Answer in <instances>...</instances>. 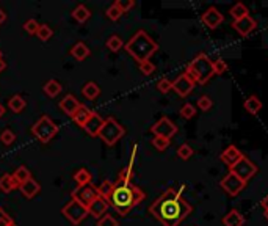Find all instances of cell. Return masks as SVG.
<instances>
[{
	"label": "cell",
	"mask_w": 268,
	"mask_h": 226,
	"mask_svg": "<svg viewBox=\"0 0 268 226\" xmlns=\"http://www.w3.org/2000/svg\"><path fill=\"white\" fill-rule=\"evenodd\" d=\"M182 188H166L160 197L155 200L149 212H151L163 226H179L191 214V204L182 198Z\"/></svg>",
	"instance_id": "1"
},
{
	"label": "cell",
	"mask_w": 268,
	"mask_h": 226,
	"mask_svg": "<svg viewBox=\"0 0 268 226\" xmlns=\"http://www.w3.org/2000/svg\"><path fill=\"white\" fill-rule=\"evenodd\" d=\"M146 198V193L141 188L127 181L118 179L113 184L110 197L107 198L108 204L113 207L119 215H127L130 210L138 206Z\"/></svg>",
	"instance_id": "2"
},
{
	"label": "cell",
	"mask_w": 268,
	"mask_h": 226,
	"mask_svg": "<svg viewBox=\"0 0 268 226\" xmlns=\"http://www.w3.org/2000/svg\"><path fill=\"white\" fill-rule=\"evenodd\" d=\"M125 50L129 52L130 57H133L138 63H141L146 62V60H151V57L159 50V44L144 30H138L130 38V41L125 44Z\"/></svg>",
	"instance_id": "3"
},
{
	"label": "cell",
	"mask_w": 268,
	"mask_h": 226,
	"mask_svg": "<svg viewBox=\"0 0 268 226\" xmlns=\"http://www.w3.org/2000/svg\"><path fill=\"white\" fill-rule=\"evenodd\" d=\"M185 74L187 77L193 82V84H199V85H206L208 80H210L215 72H213V62L208 58L204 52L198 54L193 62L188 63V66L185 68Z\"/></svg>",
	"instance_id": "4"
},
{
	"label": "cell",
	"mask_w": 268,
	"mask_h": 226,
	"mask_svg": "<svg viewBox=\"0 0 268 226\" xmlns=\"http://www.w3.org/2000/svg\"><path fill=\"white\" fill-rule=\"evenodd\" d=\"M124 134H125L124 127L119 124L115 118L108 116V118L103 119V126H102V129H101L98 137L105 143V145L113 146L124 137Z\"/></svg>",
	"instance_id": "5"
},
{
	"label": "cell",
	"mask_w": 268,
	"mask_h": 226,
	"mask_svg": "<svg viewBox=\"0 0 268 226\" xmlns=\"http://www.w3.org/2000/svg\"><path fill=\"white\" fill-rule=\"evenodd\" d=\"M32 134L38 141L49 143L58 134V126L54 119H50L49 116L44 115L32 126Z\"/></svg>",
	"instance_id": "6"
},
{
	"label": "cell",
	"mask_w": 268,
	"mask_h": 226,
	"mask_svg": "<svg viewBox=\"0 0 268 226\" xmlns=\"http://www.w3.org/2000/svg\"><path fill=\"white\" fill-rule=\"evenodd\" d=\"M229 171L234 173L235 176H238L242 181H245V182H248V181L257 173V165L252 160H249L247 156H243L240 160L229 168Z\"/></svg>",
	"instance_id": "7"
},
{
	"label": "cell",
	"mask_w": 268,
	"mask_h": 226,
	"mask_svg": "<svg viewBox=\"0 0 268 226\" xmlns=\"http://www.w3.org/2000/svg\"><path fill=\"white\" fill-rule=\"evenodd\" d=\"M72 200L79 201L82 206H85L88 209V206L99 197L98 193V187L93 184H86V185H77L76 190H72L71 193Z\"/></svg>",
	"instance_id": "8"
},
{
	"label": "cell",
	"mask_w": 268,
	"mask_h": 226,
	"mask_svg": "<svg viewBox=\"0 0 268 226\" xmlns=\"http://www.w3.org/2000/svg\"><path fill=\"white\" fill-rule=\"evenodd\" d=\"M62 214L68 218V220L72 223V225H79L85 220V217L88 215V209L85 206H82L79 201L76 200H71L68 204H66L63 209H62Z\"/></svg>",
	"instance_id": "9"
},
{
	"label": "cell",
	"mask_w": 268,
	"mask_h": 226,
	"mask_svg": "<svg viewBox=\"0 0 268 226\" xmlns=\"http://www.w3.org/2000/svg\"><path fill=\"white\" fill-rule=\"evenodd\" d=\"M151 132L154 134V137H163L171 140V137H174L177 134V126L171 121L169 118L162 116L159 121L151 127Z\"/></svg>",
	"instance_id": "10"
},
{
	"label": "cell",
	"mask_w": 268,
	"mask_h": 226,
	"mask_svg": "<svg viewBox=\"0 0 268 226\" xmlns=\"http://www.w3.org/2000/svg\"><path fill=\"white\" fill-rule=\"evenodd\" d=\"M248 182H245V181H242L238 176H235L234 173H227V176H225L221 179V188L225 190L227 195H230V197H237L238 193H240L245 187H247Z\"/></svg>",
	"instance_id": "11"
},
{
	"label": "cell",
	"mask_w": 268,
	"mask_h": 226,
	"mask_svg": "<svg viewBox=\"0 0 268 226\" xmlns=\"http://www.w3.org/2000/svg\"><path fill=\"white\" fill-rule=\"evenodd\" d=\"M201 21H203V24L206 27H208L210 30H215L217 27H220L223 22H225V16L215 8V6H210V8H207L203 16H201Z\"/></svg>",
	"instance_id": "12"
},
{
	"label": "cell",
	"mask_w": 268,
	"mask_h": 226,
	"mask_svg": "<svg viewBox=\"0 0 268 226\" xmlns=\"http://www.w3.org/2000/svg\"><path fill=\"white\" fill-rule=\"evenodd\" d=\"M193 88H195V84L187 77L185 72L179 75V77L173 82V90L181 97H187L193 91Z\"/></svg>",
	"instance_id": "13"
},
{
	"label": "cell",
	"mask_w": 268,
	"mask_h": 226,
	"mask_svg": "<svg viewBox=\"0 0 268 226\" xmlns=\"http://www.w3.org/2000/svg\"><path fill=\"white\" fill-rule=\"evenodd\" d=\"M232 27L235 32L243 36V38H247L249 33H252L256 30L257 24H256V21L252 19L251 16H247V18H243V19H238V21H234L232 22Z\"/></svg>",
	"instance_id": "14"
},
{
	"label": "cell",
	"mask_w": 268,
	"mask_h": 226,
	"mask_svg": "<svg viewBox=\"0 0 268 226\" xmlns=\"http://www.w3.org/2000/svg\"><path fill=\"white\" fill-rule=\"evenodd\" d=\"M242 157H243V154H242V151H240V149H238L235 145H229V146L221 153L220 159H221L223 163H226L227 167L230 168L234 163H237L238 160H240Z\"/></svg>",
	"instance_id": "15"
},
{
	"label": "cell",
	"mask_w": 268,
	"mask_h": 226,
	"mask_svg": "<svg viewBox=\"0 0 268 226\" xmlns=\"http://www.w3.org/2000/svg\"><path fill=\"white\" fill-rule=\"evenodd\" d=\"M102 126H103V118L99 115V113L93 112L83 129L86 131V134L89 135V137H98L101 129H102Z\"/></svg>",
	"instance_id": "16"
},
{
	"label": "cell",
	"mask_w": 268,
	"mask_h": 226,
	"mask_svg": "<svg viewBox=\"0 0 268 226\" xmlns=\"http://www.w3.org/2000/svg\"><path fill=\"white\" fill-rule=\"evenodd\" d=\"M108 207H110L108 201L105 198H102V197H98L91 203V204L88 206V214L93 215L94 218H98V220H99V218H102L103 215H105Z\"/></svg>",
	"instance_id": "17"
},
{
	"label": "cell",
	"mask_w": 268,
	"mask_h": 226,
	"mask_svg": "<svg viewBox=\"0 0 268 226\" xmlns=\"http://www.w3.org/2000/svg\"><path fill=\"white\" fill-rule=\"evenodd\" d=\"M80 102H79V99L76 96H72V94H66L62 101H60V104H58V107L62 109L66 115L68 116H74V113L77 112V109L80 107Z\"/></svg>",
	"instance_id": "18"
},
{
	"label": "cell",
	"mask_w": 268,
	"mask_h": 226,
	"mask_svg": "<svg viewBox=\"0 0 268 226\" xmlns=\"http://www.w3.org/2000/svg\"><path fill=\"white\" fill-rule=\"evenodd\" d=\"M19 190H21V193L24 195L25 198L32 200L33 197H36V195L40 193L41 185H40L38 182H36V181H35L33 178H30L28 181H25L24 184H21V185H19Z\"/></svg>",
	"instance_id": "19"
},
{
	"label": "cell",
	"mask_w": 268,
	"mask_h": 226,
	"mask_svg": "<svg viewBox=\"0 0 268 226\" xmlns=\"http://www.w3.org/2000/svg\"><path fill=\"white\" fill-rule=\"evenodd\" d=\"M223 225L225 226H243L245 225V217L240 214V210L232 209L223 218Z\"/></svg>",
	"instance_id": "20"
},
{
	"label": "cell",
	"mask_w": 268,
	"mask_h": 226,
	"mask_svg": "<svg viewBox=\"0 0 268 226\" xmlns=\"http://www.w3.org/2000/svg\"><path fill=\"white\" fill-rule=\"evenodd\" d=\"M91 113H93V110H89V109L86 107V105L82 104L80 107L77 109V112L74 113L72 119H74V121H76V124H77V126H80V127H85L86 121L89 119V116H91Z\"/></svg>",
	"instance_id": "21"
},
{
	"label": "cell",
	"mask_w": 268,
	"mask_h": 226,
	"mask_svg": "<svg viewBox=\"0 0 268 226\" xmlns=\"http://www.w3.org/2000/svg\"><path fill=\"white\" fill-rule=\"evenodd\" d=\"M89 54H91V50L88 49V46L85 43H77L74 44L72 49H71V55L77 60V62H83L85 58L89 57Z\"/></svg>",
	"instance_id": "22"
},
{
	"label": "cell",
	"mask_w": 268,
	"mask_h": 226,
	"mask_svg": "<svg viewBox=\"0 0 268 226\" xmlns=\"http://www.w3.org/2000/svg\"><path fill=\"white\" fill-rule=\"evenodd\" d=\"M243 107H245V110H247L249 115H257V113L262 110V101L259 99L257 96H249L247 101H245V104H243Z\"/></svg>",
	"instance_id": "23"
},
{
	"label": "cell",
	"mask_w": 268,
	"mask_h": 226,
	"mask_svg": "<svg viewBox=\"0 0 268 226\" xmlns=\"http://www.w3.org/2000/svg\"><path fill=\"white\" fill-rule=\"evenodd\" d=\"M14 188H19V184L16 182V179L13 178V175L5 173V175L0 178V190L3 193H10Z\"/></svg>",
	"instance_id": "24"
},
{
	"label": "cell",
	"mask_w": 268,
	"mask_h": 226,
	"mask_svg": "<svg viewBox=\"0 0 268 226\" xmlns=\"http://www.w3.org/2000/svg\"><path fill=\"white\" fill-rule=\"evenodd\" d=\"M229 14H230V18H232L234 21H238V19H243V18L249 16V10H248L247 5H243L242 2H238V3H235L232 8L229 10Z\"/></svg>",
	"instance_id": "25"
},
{
	"label": "cell",
	"mask_w": 268,
	"mask_h": 226,
	"mask_svg": "<svg viewBox=\"0 0 268 226\" xmlns=\"http://www.w3.org/2000/svg\"><path fill=\"white\" fill-rule=\"evenodd\" d=\"M72 18L77 22H80V24H83V22H86L91 18V11H89L85 5H77L76 8L72 10Z\"/></svg>",
	"instance_id": "26"
},
{
	"label": "cell",
	"mask_w": 268,
	"mask_h": 226,
	"mask_svg": "<svg viewBox=\"0 0 268 226\" xmlns=\"http://www.w3.org/2000/svg\"><path fill=\"white\" fill-rule=\"evenodd\" d=\"M82 94H83L88 101H94L96 97L101 94V88L94 84V82H88V84L82 88Z\"/></svg>",
	"instance_id": "27"
},
{
	"label": "cell",
	"mask_w": 268,
	"mask_h": 226,
	"mask_svg": "<svg viewBox=\"0 0 268 226\" xmlns=\"http://www.w3.org/2000/svg\"><path fill=\"white\" fill-rule=\"evenodd\" d=\"M25 105H27V102L21 94H14L13 97H10V101H8V109L14 113H21L22 110L25 109Z\"/></svg>",
	"instance_id": "28"
},
{
	"label": "cell",
	"mask_w": 268,
	"mask_h": 226,
	"mask_svg": "<svg viewBox=\"0 0 268 226\" xmlns=\"http://www.w3.org/2000/svg\"><path fill=\"white\" fill-rule=\"evenodd\" d=\"M44 93H46L49 97H57L60 93H62V85H60V82H57L55 79H50L49 82H46V85L42 87Z\"/></svg>",
	"instance_id": "29"
},
{
	"label": "cell",
	"mask_w": 268,
	"mask_h": 226,
	"mask_svg": "<svg viewBox=\"0 0 268 226\" xmlns=\"http://www.w3.org/2000/svg\"><path fill=\"white\" fill-rule=\"evenodd\" d=\"M91 173H89L86 168H80L74 173V181L77 182V185H86V184H91Z\"/></svg>",
	"instance_id": "30"
},
{
	"label": "cell",
	"mask_w": 268,
	"mask_h": 226,
	"mask_svg": "<svg viewBox=\"0 0 268 226\" xmlns=\"http://www.w3.org/2000/svg\"><path fill=\"white\" fill-rule=\"evenodd\" d=\"M13 178L16 179V182L21 185V184H24L25 181H28L30 178H32V173H30V170H28V168H25V167H19L16 171H14Z\"/></svg>",
	"instance_id": "31"
},
{
	"label": "cell",
	"mask_w": 268,
	"mask_h": 226,
	"mask_svg": "<svg viewBox=\"0 0 268 226\" xmlns=\"http://www.w3.org/2000/svg\"><path fill=\"white\" fill-rule=\"evenodd\" d=\"M111 190H113V182H111L110 179H103V181H102V184L98 187V193H99V197L105 198V200L110 197Z\"/></svg>",
	"instance_id": "32"
},
{
	"label": "cell",
	"mask_w": 268,
	"mask_h": 226,
	"mask_svg": "<svg viewBox=\"0 0 268 226\" xmlns=\"http://www.w3.org/2000/svg\"><path fill=\"white\" fill-rule=\"evenodd\" d=\"M124 46V43L123 40L119 38L118 35H111L108 40H107V49L111 50V52H118V50H121V47Z\"/></svg>",
	"instance_id": "33"
},
{
	"label": "cell",
	"mask_w": 268,
	"mask_h": 226,
	"mask_svg": "<svg viewBox=\"0 0 268 226\" xmlns=\"http://www.w3.org/2000/svg\"><path fill=\"white\" fill-rule=\"evenodd\" d=\"M193 153H195V151H193V148L188 145V143H182V145L177 148V157L182 160H188L193 156Z\"/></svg>",
	"instance_id": "34"
},
{
	"label": "cell",
	"mask_w": 268,
	"mask_h": 226,
	"mask_svg": "<svg viewBox=\"0 0 268 226\" xmlns=\"http://www.w3.org/2000/svg\"><path fill=\"white\" fill-rule=\"evenodd\" d=\"M54 35V30H52L47 24H40L38 27V32H36V36L40 38L41 41H47Z\"/></svg>",
	"instance_id": "35"
},
{
	"label": "cell",
	"mask_w": 268,
	"mask_h": 226,
	"mask_svg": "<svg viewBox=\"0 0 268 226\" xmlns=\"http://www.w3.org/2000/svg\"><path fill=\"white\" fill-rule=\"evenodd\" d=\"M181 116L184 118V119H191L193 116L196 115V109H195V105H191V104H184L182 107H181Z\"/></svg>",
	"instance_id": "36"
},
{
	"label": "cell",
	"mask_w": 268,
	"mask_h": 226,
	"mask_svg": "<svg viewBox=\"0 0 268 226\" xmlns=\"http://www.w3.org/2000/svg\"><path fill=\"white\" fill-rule=\"evenodd\" d=\"M118 179H123V181H127V182H132V179H133V163L129 162L127 167L119 171Z\"/></svg>",
	"instance_id": "37"
},
{
	"label": "cell",
	"mask_w": 268,
	"mask_h": 226,
	"mask_svg": "<svg viewBox=\"0 0 268 226\" xmlns=\"http://www.w3.org/2000/svg\"><path fill=\"white\" fill-rule=\"evenodd\" d=\"M14 140H16V134H14L13 131H10V129H5L2 132V135H0V141H2L5 146L13 145Z\"/></svg>",
	"instance_id": "38"
},
{
	"label": "cell",
	"mask_w": 268,
	"mask_h": 226,
	"mask_svg": "<svg viewBox=\"0 0 268 226\" xmlns=\"http://www.w3.org/2000/svg\"><path fill=\"white\" fill-rule=\"evenodd\" d=\"M123 11L119 10V6L116 5V3H113V5H110L108 8H107V18L110 19V21H118L119 18L123 16Z\"/></svg>",
	"instance_id": "39"
},
{
	"label": "cell",
	"mask_w": 268,
	"mask_h": 226,
	"mask_svg": "<svg viewBox=\"0 0 268 226\" xmlns=\"http://www.w3.org/2000/svg\"><path fill=\"white\" fill-rule=\"evenodd\" d=\"M138 68L143 75H151L155 71V65L151 62V60H146V62H141L138 63Z\"/></svg>",
	"instance_id": "40"
},
{
	"label": "cell",
	"mask_w": 268,
	"mask_h": 226,
	"mask_svg": "<svg viewBox=\"0 0 268 226\" xmlns=\"http://www.w3.org/2000/svg\"><path fill=\"white\" fill-rule=\"evenodd\" d=\"M169 143H171V140L163 138V137H154L152 138V146L157 151H165L169 146Z\"/></svg>",
	"instance_id": "41"
},
{
	"label": "cell",
	"mask_w": 268,
	"mask_h": 226,
	"mask_svg": "<svg viewBox=\"0 0 268 226\" xmlns=\"http://www.w3.org/2000/svg\"><path fill=\"white\" fill-rule=\"evenodd\" d=\"M157 90L160 93L166 94V93L171 91V90H173V82H171L169 79H160L157 82Z\"/></svg>",
	"instance_id": "42"
},
{
	"label": "cell",
	"mask_w": 268,
	"mask_h": 226,
	"mask_svg": "<svg viewBox=\"0 0 268 226\" xmlns=\"http://www.w3.org/2000/svg\"><path fill=\"white\" fill-rule=\"evenodd\" d=\"M226 71H227V63L225 62V60H223V58L215 60V62H213V72L221 75V74H225Z\"/></svg>",
	"instance_id": "43"
},
{
	"label": "cell",
	"mask_w": 268,
	"mask_h": 226,
	"mask_svg": "<svg viewBox=\"0 0 268 226\" xmlns=\"http://www.w3.org/2000/svg\"><path fill=\"white\" fill-rule=\"evenodd\" d=\"M212 105H213V101L210 99L208 96H201L199 99H198V107L203 110V112H207V110H210L212 109Z\"/></svg>",
	"instance_id": "44"
},
{
	"label": "cell",
	"mask_w": 268,
	"mask_h": 226,
	"mask_svg": "<svg viewBox=\"0 0 268 226\" xmlns=\"http://www.w3.org/2000/svg\"><path fill=\"white\" fill-rule=\"evenodd\" d=\"M38 27H40V24L35 19H28V21L24 22V30L28 35H36V32H38Z\"/></svg>",
	"instance_id": "45"
},
{
	"label": "cell",
	"mask_w": 268,
	"mask_h": 226,
	"mask_svg": "<svg viewBox=\"0 0 268 226\" xmlns=\"http://www.w3.org/2000/svg\"><path fill=\"white\" fill-rule=\"evenodd\" d=\"M0 226H18L13 222V218L5 212V210L0 207Z\"/></svg>",
	"instance_id": "46"
},
{
	"label": "cell",
	"mask_w": 268,
	"mask_h": 226,
	"mask_svg": "<svg viewBox=\"0 0 268 226\" xmlns=\"http://www.w3.org/2000/svg\"><path fill=\"white\" fill-rule=\"evenodd\" d=\"M98 226H119V225L116 222V218L105 214L102 218H99V220H98Z\"/></svg>",
	"instance_id": "47"
},
{
	"label": "cell",
	"mask_w": 268,
	"mask_h": 226,
	"mask_svg": "<svg viewBox=\"0 0 268 226\" xmlns=\"http://www.w3.org/2000/svg\"><path fill=\"white\" fill-rule=\"evenodd\" d=\"M115 3L119 6V10H121L123 13H127L129 10H132L133 6H135V2H133V0H116Z\"/></svg>",
	"instance_id": "48"
},
{
	"label": "cell",
	"mask_w": 268,
	"mask_h": 226,
	"mask_svg": "<svg viewBox=\"0 0 268 226\" xmlns=\"http://www.w3.org/2000/svg\"><path fill=\"white\" fill-rule=\"evenodd\" d=\"M5 21H6V13L2 8H0V25H2Z\"/></svg>",
	"instance_id": "49"
},
{
	"label": "cell",
	"mask_w": 268,
	"mask_h": 226,
	"mask_svg": "<svg viewBox=\"0 0 268 226\" xmlns=\"http://www.w3.org/2000/svg\"><path fill=\"white\" fill-rule=\"evenodd\" d=\"M260 204H262L264 210H268V195H267V197H265L262 201H260Z\"/></svg>",
	"instance_id": "50"
},
{
	"label": "cell",
	"mask_w": 268,
	"mask_h": 226,
	"mask_svg": "<svg viewBox=\"0 0 268 226\" xmlns=\"http://www.w3.org/2000/svg\"><path fill=\"white\" fill-rule=\"evenodd\" d=\"M5 68H6V63H5V60L3 58H0V72L5 71Z\"/></svg>",
	"instance_id": "51"
},
{
	"label": "cell",
	"mask_w": 268,
	"mask_h": 226,
	"mask_svg": "<svg viewBox=\"0 0 268 226\" xmlns=\"http://www.w3.org/2000/svg\"><path fill=\"white\" fill-rule=\"evenodd\" d=\"M3 113H5V107H3V105H2V104H0V118H2V116H3Z\"/></svg>",
	"instance_id": "52"
},
{
	"label": "cell",
	"mask_w": 268,
	"mask_h": 226,
	"mask_svg": "<svg viewBox=\"0 0 268 226\" xmlns=\"http://www.w3.org/2000/svg\"><path fill=\"white\" fill-rule=\"evenodd\" d=\"M264 217H265L267 220H268V210H265V212H264Z\"/></svg>",
	"instance_id": "53"
},
{
	"label": "cell",
	"mask_w": 268,
	"mask_h": 226,
	"mask_svg": "<svg viewBox=\"0 0 268 226\" xmlns=\"http://www.w3.org/2000/svg\"><path fill=\"white\" fill-rule=\"evenodd\" d=\"M0 58H2V52H0Z\"/></svg>",
	"instance_id": "54"
}]
</instances>
